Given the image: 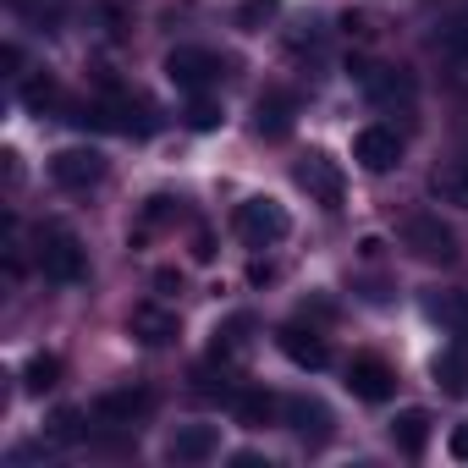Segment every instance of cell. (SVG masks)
Instances as JSON below:
<instances>
[{
    "label": "cell",
    "instance_id": "9",
    "mask_svg": "<svg viewBox=\"0 0 468 468\" xmlns=\"http://www.w3.org/2000/svg\"><path fill=\"white\" fill-rule=\"evenodd\" d=\"M149 408H154V397H149L144 386H116V391H100L89 413H94L100 424H116V430H127V424H133V419H144Z\"/></svg>",
    "mask_w": 468,
    "mask_h": 468
},
{
    "label": "cell",
    "instance_id": "3",
    "mask_svg": "<svg viewBox=\"0 0 468 468\" xmlns=\"http://www.w3.org/2000/svg\"><path fill=\"white\" fill-rule=\"evenodd\" d=\"M402 249L424 265H452L457 260V231L441 215H408L402 220Z\"/></svg>",
    "mask_w": 468,
    "mask_h": 468
},
{
    "label": "cell",
    "instance_id": "20",
    "mask_svg": "<svg viewBox=\"0 0 468 468\" xmlns=\"http://www.w3.org/2000/svg\"><path fill=\"white\" fill-rule=\"evenodd\" d=\"M56 380H61V358H56V353H34V358H28V369H23V386L39 397V391H50Z\"/></svg>",
    "mask_w": 468,
    "mask_h": 468
},
{
    "label": "cell",
    "instance_id": "12",
    "mask_svg": "<svg viewBox=\"0 0 468 468\" xmlns=\"http://www.w3.org/2000/svg\"><path fill=\"white\" fill-rule=\"evenodd\" d=\"M282 419L292 424V435L298 441H309V446H320V441H331V408L320 402V397H287L282 402Z\"/></svg>",
    "mask_w": 468,
    "mask_h": 468
},
{
    "label": "cell",
    "instance_id": "23",
    "mask_svg": "<svg viewBox=\"0 0 468 468\" xmlns=\"http://www.w3.org/2000/svg\"><path fill=\"white\" fill-rule=\"evenodd\" d=\"M215 122H220V111H215V105H204V100H198V105L187 111V127H198V133H209Z\"/></svg>",
    "mask_w": 468,
    "mask_h": 468
},
{
    "label": "cell",
    "instance_id": "1",
    "mask_svg": "<svg viewBox=\"0 0 468 468\" xmlns=\"http://www.w3.org/2000/svg\"><path fill=\"white\" fill-rule=\"evenodd\" d=\"M231 226H238V238H243L249 249H271V243H282L287 231H292V215H287L282 198L254 193V198H243L238 209H231Z\"/></svg>",
    "mask_w": 468,
    "mask_h": 468
},
{
    "label": "cell",
    "instance_id": "2",
    "mask_svg": "<svg viewBox=\"0 0 468 468\" xmlns=\"http://www.w3.org/2000/svg\"><path fill=\"white\" fill-rule=\"evenodd\" d=\"M34 260H39V271H45L50 282H61V287H78V282L89 276V254H83V243L72 238L67 226H45V231H39Z\"/></svg>",
    "mask_w": 468,
    "mask_h": 468
},
{
    "label": "cell",
    "instance_id": "22",
    "mask_svg": "<svg viewBox=\"0 0 468 468\" xmlns=\"http://www.w3.org/2000/svg\"><path fill=\"white\" fill-rule=\"evenodd\" d=\"M50 100H56V83H50V78H34V83H28V105H34V111H45Z\"/></svg>",
    "mask_w": 468,
    "mask_h": 468
},
{
    "label": "cell",
    "instance_id": "7",
    "mask_svg": "<svg viewBox=\"0 0 468 468\" xmlns=\"http://www.w3.org/2000/svg\"><path fill=\"white\" fill-rule=\"evenodd\" d=\"M358 89L369 105H386V111L413 105V78L402 67H358Z\"/></svg>",
    "mask_w": 468,
    "mask_h": 468
},
{
    "label": "cell",
    "instance_id": "25",
    "mask_svg": "<svg viewBox=\"0 0 468 468\" xmlns=\"http://www.w3.org/2000/svg\"><path fill=\"white\" fill-rule=\"evenodd\" d=\"M446 446H452V457H457V463H468V424H457V430L446 435Z\"/></svg>",
    "mask_w": 468,
    "mask_h": 468
},
{
    "label": "cell",
    "instance_id": "16",
    "mask_svg": "<svg viewBox=\"0 0 468 468\" xmlns=\"http://www.w3.org/2000/svg\"><path fill=\"white\" fill-rule=\"evenodd\" d=\"M176 314L171 309H160V303H138L133 309V336L138 342H149V347H165V342H176Z\"/></svg>",
    "mask_w": 468,
    "mask_h": 468
},
{
    "label": "cell",
    "instance_id": "5",
    "mask_svg": "<svg viewBox=\"0 0 468 468\" xmlns=\"http://www.w3.org/2000/svg\"><path fill=\"white\" fill-rule=\"evenodd\" d=\"M353 160H358L369 176L397 171V165H402V138H397V127H386V122L358 127V133H353Z\"/></svg>",
    "mask_w": 468,
    "mask_h": 468
},
{
    "label": "cell",
    "instance_id": "17",
    "mask_svg": "<svg viewBox=\"0 0 468 468\" xmlns=\"http://www.w3.org/2000/svg\"><path fill=\"white\" fill-rule=\"evenodd\" d=\"M424 441H430V413H424V408H402V413L391 419V446L408 452V457H419Z\"/></svg>",
    "mask_w": 468,
    "mask_h": 468
},
{
    "label": "cell",
    "instance_id": "15",
    "mask_svg": "<svg viewBox=\"0 0 468 468\" xmlns=\"http://www.w3.org/2000/svg\"><path fill=\"white\" fill-rule=\"evenodd\" d=\"M292 94H282V89H271V94H260V105H254V133L260 138H287L292 133Z\"/></svg>",
    "mask_w": 468,
    "mask_h": 468
},
{
    "label": "cell",
    "instance_id": "6",
    "mask_svg": "<svg viewBox=\"0 0 468 468\" xmlns=\"http://www.w3.org/2000/svg\"><path fill=\"white\" fill-rule=\"evenodd\" d=\"M50 176H56V187H67V193H89L100 176H105V154L100 149H61L56 160H50Z\"/></svg>",
    "mask_w": 468,
    "mask_h": 468
},
{
    "label": "cell",
    "instance_id": "18",
    "mask_svg": "<svg viewBox=\"0 0 468 468\" xmlns=\"http://www.w3.org/2000/svg\"><path fill=\"white\" fill-rule=\"evenodd\" d=\"M430 193L441 204H468V160H446L435 176H430Z\"/></svg>",
    "mask_w": 468,
    "mask_h": 468
},
{
    "label": "cell",
    "instance_id": "26",
    "mask_svg": "<svg viewBox=\"0 0 468 468\" xmlns=\"http://www.w3.org/2000/svg\"><path fill=\"white\" fill-rule=\"evenodd\" d=\"M0 61H6V72H17V67H23V50H17V45H6V50H0Z\"/></svg>",
    "mask_w": 468,
    "mask_h": 468
},
{
    "label": "cell",
    "instance_id": "19",
    "mask_svg": "<svg viewBox=\"0 0 468 468\" xmlns=\"http://www.w3.org/2000/svg\"><path fill=\"white\" fill-rule=\"evenodd\" d=\"M231 408H238V424H249V430H265L271 424V413L282 408L271 391H231Z\"/></svg>",
    "mask_w": 468,
    "mask_h": 468
},
{
    "label": "cell",
    "instance_id": "4",
    "mask_svg": "<svg viewBox=\"0 0 468 468\" xmlns=\"http://www.w3.org/2000/svg\"><path fill=\"white\" fill-rule=\"evenodd\" d=\"M165 78L182 89V94H204L220 83V56L215 50H198V45H176L165 56Z\"/></svg>",
    "mask_w": 468,
    "mask_h": 468
},
{
    "label": "cell",
    "instance_id": "24",
    "mask_svg": "<svg viewBox=\"0 0 468 468\" xmlns=\"http://www.w3.org/2000/svg\"><path fill=\"white\" fill-rule=\"evenodd\" d=\"M276 6H282V0H249V6H243V23L254 28V23H265V17H271Z\"/></svg>",
    "mask_w": 468,
    "mask_h": 468
},
{
    "label": "cell",
    "instance_id": "11",
    "mask_svg": "<svg viewBox=\"0 0 468 468\" xmlns=\"http://www.w3.org/2000/svg\"><path fill=\"white\" fill-rule=\"evenodd\" d=\"M347 391H353V397H364V402H386V397L397 391V375H391V364H386V358L358 353V358L347 364Z\"/></svg>",
    "mask_w": 468,
    "mask_h": 468
},
{
    "label": "cell",
    "instance_id": "10",
    "mask_svg": "<svg viewBox=\"0 0 468 468\" xmlns=\"http://www.w3.org/2000/svg\"><path fill=\"white\" fill-rule=\"evenodd\" d=\"M215 452H220V430H215V424H176L171 441H165V457L182 463V468H198V463H209Z\"/></svg>",
    "mask_w": 468,
    "mask_h": 468
},
{
    "label": "cell",
    "instance_id": "21",
    "mask_svg": "<svg viewBox=\"0 0 468 468\" xmlns=\"http://www.w3.org/2000/svg\"><path fill=\"white\" fill-rule=\"evenodd\" d=\"M424 314L430 320H446L452 331H468V303L463 298H424Z\"/></svg>",
    "mask_w": 468,
    "mask_h": 468
},
{
    "label": "cell",
    "instance_id": "8",
    "mask_svg": "<svg viewBox=\"0 0 468 468\" xmlns=\"http://www.w3.org/2000/svg\"><path fill=\"white\" fill-rule=\"evenodd\" d=\"M298 187H303L309 198H320L325 209H336L347 182H342V165H336L331 154H320V149H314V154H303V160H298Z\"/></svg>",
    "mask_w": 468,
    "mask_h": 468
},
{
    "label": "cell",
    "instance_id": "14",
    "mask_svg": "<svg viewBox=\"0 0 468 468\" xmlns=\"http://www.w3.org/2000/svg\"><path fill=\"white\" fill-rule=\"evenodd\" d=\"M276 342H282V353H287L298 369H325V364H331L325 336H320V331H309V325H282V331H276Z\"/></svg>",
    "mask_w": 468,
    "mask_h": 468
},
{
    "label": "cell",
    "instance_id": "13",
    "mask_svg": "<svg viewBox=\"0 0 468 468\" xmlns=\"http://www.w3.org/2000/svg\"><path fill=\"white\" fill-rule=\"evenodd\" d=\"M430 375L446 397H468V331H457L435 358H430Z\"/></svg>",
    "mask_w": 468,
    "mask_h": 468
}]
</instances>
